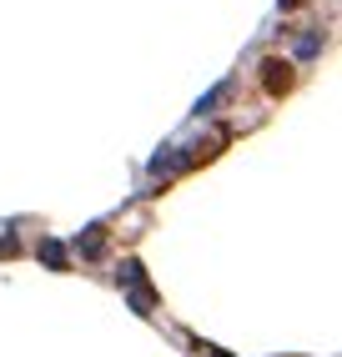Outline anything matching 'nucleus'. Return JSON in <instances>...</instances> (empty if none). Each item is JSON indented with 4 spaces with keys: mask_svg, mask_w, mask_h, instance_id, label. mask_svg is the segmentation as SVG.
Listing matches in <instances>:
<instances>
[{
    "mask_svg": "<svg viewBox=\"0 0 342 357\" xmlns=\"http://www.w3.org/2000/svg\"><path fill=\"white\" fill-rule=\"evenodd\" d=\"M262 81H267L272 96H282V91L292 86V66H287V61H262Z\"/></svg>",
    "mask_w": 342,
    "mask_h": 357,
    "instance_id": "1",
    "label": "nucleus"
},
{
    "mask_svg": "<svg viewBox=\"0 0 342 357\" xmlns=\"http://www.w3.org/2000/svg\"><path fill=\"white\" fill-rule=\"evenodd\" d=\"M227 91H232V86H216L207 101H197V116H211V106H222V101H227Z\"/></svg>",
    "mask_w": 342,
    "mask_h": 357,
    "instance_id": "2",
    "label": "nucleus"
},
{
    "mask_svg": "<svg viewBox=\"0 0 342 357\" xmlns=\"http://www.w3.org/2000/svg\"><path fill=\"white\" fill-rule=\"evenodd\" d=\"M101 242H106L101 227H91V231H86V242H81V252H86V257H96V252H101Z\"/></svg>",
    "mask_w": 342,
    "mask_h": 357,
    "instance_id": "3",
    "label": "nucleus"
},
{
    "mask_svg": "<svg viewBox=\"0 0 342 357\" xmlns=\"http://www.w3.org/2000/svg\"><path fill=\"white\" fill-rule=\"evenodd\" d=\"M40 257H45V261H51V267H66V252H61L56 242H45V247H40Z\"/></svg>",
    "mask_w": 342,
    "mask_h": 357,
    "instance_id": "4",
    "label": "nucleus"
},
{
    "mask_svg": "<svg viewBox=\"0 0 342 357\" xmlns=\"http://www.w3.org/2000/svg\"><path fill=\"white\" fill-rule=\"evenodd\" d=\"M15 252V242H10V236H0V257H10Z\"/></svg>",
    "mask_w": 342,
    "mask_h": 357,
    "instance_id": "5",
    "label": "nucleus"
}]
</instances>
